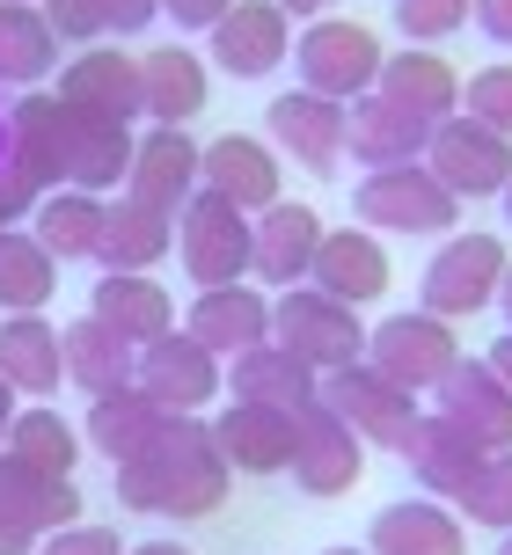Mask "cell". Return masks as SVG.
I'll return each mask as SVG.
<instances>
[{
    "label": "cell",
    "mask_w": 512,
    "mask_h": 555,
    "mask_svg": "<svg viewBox=\"0 0 512 555\" xmlns=\"http://www.w3.org/2000/svg\"><path fill=\"white\" fill-rule=\"evenodd\" d=\"M228 461L213 446V424L205 416H169V431L117 461L111 482H117V504L125 512H154V519H213L220 498H228Z\"/></svg>",
    "instance_id": "1"
},
{
    "label": "cell",
    "mask_w": 512,
    "mask_h": 555,
    "mask_svg": "<svg viewBox=\"0 0 512 555\" xmlns=\"http://www.w3.org/2000/svg\"><path fill=\"white\" fill-rule=\"evenodd\" d=\"M505 263H512L505 234H490V227H455V234H439V249H432L425 278H418V307L439 314V322H469V314L498 307Z\"/></svg>",
    "instance_id": "2"
},
{
    "label": "cell",
    "mask_w": 512,
    "mask_h": 555,
    "mask_svg": "<svg viewBox=\"0 0 512 555\" xmlns=\"http://www.w3.org/2000/svg\"><path fill=\"white\" fill-rule=\"evenodd\" d=\"M271 336H279L308 373H344V365L367 359V322H359V307L330 300V293H315V285L271 293Z\"/></svg>",
    "instance_id": "3"
},
{
    "label": "cell",
    "mask_w": 512,
    "mask_h": 555,
    "mask_svg": "<svg viewBox=\"0 0 512 555\" xmlns=\"http://www.w3.org/2000/svg\"><path fill=\"white\" fill-rule=\"evenodd\" d=\"M351 212L373 234H455L461 197L425 162H402V168H367L351 191Z\"/></svg>",
    "instance_id": "4"
},
{
    "label": "cell",
    "mask_w": 512,
    "mask_h": 555,
    "mask_svg": "<svg viewBox=\"0 0 512 555\" xmlns=\"http://www.w3.org/2000/svg\"><path fill=\"white\" fill-rule=\"evenodd\" d=\"M381 59H388V44H381L367 23H351V15H315V23L293 37L300 88L330 95V103H359V95L381 81Z\"/></svg>",
    "instance_id": "5"
},
{
    "label": "cell",
    "mask_w": 512,
    "mask_h": 555,
    "mask_svg": "<svg viewBox=\"0 0 512 555\" xmlns=\"http://www.w3.org/2000/svg\"><path fill=\"white\" fill-rule=\"evenodd\" d=\"M176 263L199 293L205 285H242L249 278V212L199 183L191 205L176 212Z\"/></svg>",
    "instance_id": "6"
},
{
    "label": "cell",
    "mask_w": 512,
    "mask_h": 555,
    "mask_svg": "<svg viewBox=\"0 0 512 555\" xmlns=\"http://www.w3.org/2000/svg\"><path fill=\"white\" fill-rule=\"evenodd\" d=\"M455 359H461L455 322H439V314H425V307H402V314H388V322L367 330V365L388 373V380L410 388V395H432L439 380H447Z\"/></svg>",
    "instance_id": "7"
},
{
    "label": "cell",
    "mask_w": 512,
    "mask_h": 555,
    "mask_svg": "<svg viewBox=\"0 0 512 555\" xmlns=\"http://www.w3.org/2000/svg\"><path fill=\"white\" fill-rule=\"evenodd\" d=\"M132 380H140L169 416H205L228 395V359H213L191 330H169V336H154V344H140Z\"/></svg>",
    "instance_id": "8"
},
{
    "label": "cell",
    "mask_w": 512,
    "mask_h": 555,
    "mask_svg": "<svg viewBox=\"0 0 512 555\" xmlns=\"http://www.w3.org/2000/svg\"><path fill=\"white\" fill-rule=\"evenodd\" d=\"M285 475H293L308 498H344V490H359V475H367V439L315 395V402L293 410V468Z\"/></svg>",
    "instance_id": "9"
},
{
    "label": "cell",
    "mask_w": 512,
    "mask_h": 555,
    "mask_svg": "<svg viewBox=\"0 0 512 555\" xmlns=\"http://www.w3.org/2000/svg\"><path fill=\"white\" fill-rule=\"evenodd\" d=\"M425 168L461 197V205H476V197H498L512 176V139H498L490 125H476L469 111L439 117L425 139Z\"/></svg>",
    "instance_id": "10"
},
{
    "label": "cell",
    "mask_w": 512,
    "mask_h": 555,
    "mask_svg": "<svg viewBox=\"0 0 512 555\" xmlns=\"http://www.w3.org/2000/svg\"><path fill=\"white\" fill-rule=\"evenodd\" d=\"M205 44H213L205 66H220L228 81H271L293 59V15L279 0H234L228 15L205 29Z\"/></svg>",
    "instance_id": "11"
},
{
    "label": "cell",
    "mask_w": 512,
    "mask_h": 555,
    "mask_svg": "<svg viewBox=\"0 0 512 555\" xmlns=\"http://www.w3.org/2000/svg\"><path fill=\"white\" fill-rule=\"evenodd\" d=\"M322 402H330V410H337L367 446H388V453H396V446L410 439V424L425 416V395L396 388V380H388V373H373L367 359L344 365V373H322Z\"/></svg>",
    "instance_id": "12"
},
{
    "label": "cell",
    "mask_w": 512,
    "mask_h": 555,
    "mask_svg": "<svg viewBox=\"0 0 512 555\" xmlns=\"http://www.w3.org/2000/svg\"><path fill=\"white\" fill-rule=\"evenodd\" d=\"M344 125H351V103H330L315 88H285V95L264 103V139L279 146L285 162H300L308 176H337Z\"/></svg>",
    "instance_id": "13"
},
{
    "label": "cell",
    "mask_w": 512,
    "mask_h": 555,
    "mask_svg": "<svg viewBox=\"0 0 512 555\" xmlns=\"http://www.w3.org/2000/svg\"><path fill=\"white\" fill-rule=\"evenodd\" d=\"M88 504L74 490V475L66 482H44V475H29L23 461H8L0 453V555H37V541L59 527H74Z\"/></svg>",
    "instance_id": "14"
},
{
    "label": "cell",
    "mask_w": 512,
    "mask_h": 555,
    "mask_svg": "<svg viewBox=\"0 0 512 555\" xmlns=\"http://www.w3.org/2000/svg\"><path fill=\"white\" fill-rule=\"evenodd\" d=\"M315 249H322V212L300 205V197H279L249 212V278L264 293H285V285H308Z\"/></svg>",
    "instance_id": "15"
},
{
    "label": "cell",
    "mask_w": 512,
    "mask_h": 555,
    "mask_svg": "<svg viewBox=\"0 0 512 555\" xmlns=\"http://www.w3.org/2000/svg\"><path fill=\"white\" fill-rule=\"evenodd\" d=\"M205 424H213V446H220V461L234 475H285L293 468V410H279V402L228 395Z\"/></svg>",
    "instance_id": "16"
},
{
    "label": "cell",
    "mask_w": 512,
    "mask_h": 555,
    "mask_svg": "<svg viewBox=\"0 0 512 555\" xmlns=\"http://www.w3.org/2000/svg\"><path fill=\"white\" fill-rule=\"evenodd\" d=\"M59 103H66V111H81V117H111V125L146 117L140 59L117 52V44H81V52L59 66Z\"/></svg>",
    "instance_id": "17"
},
{
    "label": "cell",
    "mask_w": 512,
    "mask_h": 555,
    "mask_svg": "<svg viewBox=\"0 0 512 555\" xmlns=\"http://www.w3.org/2000/svg\"><path fill=\"white\" fill-rule=\"evenodd\" d=\"M191 191H199V139H191V125H146L132 139L125 197H140L154 212H183Z\"/></svg>",
    "instance_id": "18"
},
{
    "label": "cell",
    "mask_w": 512,
    "mask_h": 555,
    "mask_svg": "<svg viewBox=\"0 0 512 555\" xmlns=\"http://www.w3.org/2000/svg\"><path fill=\"white\" fill-rule=\"evenodd\" d=\"M279 146L256 132H220L199 146V183L205 191H220L228 205H242V212H264V205H279Z\"/></svg>",
    "instance_id": "19"
},
{
    "label": "cell",
    "mask_w": 512,
    "mask_h": 555,
    "mask_svg": "<svg viewBox=\"0 0 512 555\" xmlns=\"http://www.w3.org/2000/svg\"><path fill=\"white\" fill-rule=\"evenodd\" d=\"M432 410L447 416V424H461L484 453H505L512 446V388L490 373L484 359H455L447 365V380L432 388Z\"/></svg>",
    "instance_id": "20"
},
{
    "label": "cell",
    "mask_w": 512,
    "mask_h": 555,
    "mask_svg": "<svg viewBox=\"0 0 512 555\" xmlns=\"http://www.w3.org/2000/svg\"><path fill=\"white\" fill-rule=\"evenodd\" d=\"M308 285L330 293V300H344V307H373L388 293V249H381V234L373 227H322Z\"/></svg>",
    "instance_id": "21"
},
{
    "label": "cell",
    "mask_w": 512,
    "mask_h": 555,
    "mask_svg": "<svg viewBox=\"0 0 512 555\" xmlns=\"http://www.w3.org/2000/svg\"><path fill=\"white\" fill-rule=\"evenodd\" d=\"M425 139H432V117L402 111L396 95L367 88L351 103V125H344V154L359 168H402V162H425Z\"/></svg>",
    "instance_id": "22"
},
{
    "label": "cell",
    "mask_w": 512,
    "mask_h": 555,
    "mask_svg": "<svg viewBox=\"0 0 512 555\" xmlns=\"http://www.w3.org/2000/svg\"><path fill=\"white\" fill-rule=\"evenodd\" d=\"M183 330L199 336L213 359H234V351H249V344L271 336V293L256 278H242V285H205L199 300H191V314H183Z\"/></svg>",
    "instance_id": "23"
},
{
    "label": "cell",
    "mask_w": 512,
    "mask_h": 555,
    "mask_svg": "<svg viewBox=\"0 0 512 555\" xmlns=\"http://www.w3.org/2000/svg\"><path fill=\"white\" fill-rule=\"evenodd\" d=\"M396 461L410 468L418 498H447V504H455V490L476 475V461H484V446L469 439L461 424H447L439 410H425L418 424H410V439L396 446Z\"/></svg>",
    "instance_id": "24"
},
{
    "label": "cell",
    "mask_w": 512,
    "mask_h": 555,
    "mask_svg": "<svg viewBox=\"0 0 512 555\" xmlns=\"http://www.w3.org/2000/svg\"><path fill=\"white\" fill-rule=\"evenodd\" d=\"M367 555H469V533L447 498H396L373 512Z\"/></svg>",
    "instance_id": "25"
},
{
    "label": "cell",
    "mask_w": 512,
    "mask_h": 555,
    "mask_svg": "<svg viewBox=\"0 0 512 555\" xmlns=\"http://www.w3.org/2000/svg\"><path fill=\"white\" fill-rule=\"evenodd\" d=\"M88 314H95L103 330H117L132 351L176 330L169 285H162V278H146V271H103L95 285H88Z\"/></svg>",
    "instance_id": "26"
},
{
    "label": "cell",
    "mask_w": 512,
    "mask_h": 555,
    "mask_svg": "<svg viewBox=\"0 0 512 555\" xmlns=\"http://www.w3.org/2000/svg\"><path fill=\"white\" fill-rule=\"evenodd\" d=\"M66 103H59V88H23L15 103H8V154L44 183V191H59L66 183Z\"/></svg>",
    "instance_id": "27"
},
{
    "label": "cell",
    "mask_w": 512,
    "mask_h": 555,
    "mask_svg": "<svg viewBox=\"0 0 512 555\" xmlns=\"http://www.w3.org/2000/svg\"><path fill=\"white\" fill-rule=\"evenodd\" d=\"M140 95L154 125H191L213 103V66L191 44H146L140 52Z\"/></svg>",
    "instance_id": "28"
},
{
    "label": "cell",
    "mask_w": 512,
    "mask_h": 555,
    "mask_svg": "<svg viewBox=\"0 0 512 555\" xmlns=\"http://www.w3.org/2000/svg\"><path fill=\"white\" fill-rule=\"evenodd\" d=\"M169 431V410L154 402V395L140 388V380H125V388L111 395H88V424H81V439L103 453V461H132V453H146V446Z\"/></svg>",
    "instance_id": "29"
},
{
    "label": "cell",
    "mask_w": 512,
    "mask_h": 555,
    "mask_svg": "<svg viewBox=\"0 0 512 555\" xmlns=\"http://www.w3.org/2000/svg\"><path fill=\"white\" fill-rule=\"evenodd\" d=\"M169 249H176V212H154L125 191L103 197V242H95L103 271H154Z\"/></svg>",
    "instance_id": "30"
},
{
    "label": "cell",
    "mask_w": 512,
    "mask_h": 555,
    "mask_svg": "<svg viewBox=\"0 0 512 555\" xmlns=\"http://www.w3.org/2000/svg\"><path fill=\"white\" fill-rule=\"evenodd\" d=\"M381 95H396L402 111H418V117H455L461 111V74H455V59L439 52V44H402V52L381 59Z\"/></svg>",
    "instance_id": "31"
},
{
    "label": "cell",
    "mask_w": 512,
    "mask_h": 555,
    "mask_svg": "<svg viewBox=\"0 0 512 555\" xmlns=\"http://www.w3.org/2000/svg\"><path fill=\"white\" fill-rule=\"evenodd\" d=\"M81 424H66L52 402H23V410L8 416V431H0V453L8 461H23L29 475H44V482H66V475L81 468Z\"/></svg>",
    "instance_id": "32"
},
{
    "label": "cell",
    "mask_w": 512,
    "mask_h": 555,
    "mask_svg": "<svg viewBox=\"0 0 512 555\" xmlns=\"http://www.w3.org/2000/svg\"><path fill=\"white\" fill-rule=\"evenodd\" d=\"M132 125H111V117H66V183L88 197H117L125 191V168H132Z\"/></svg>",
    "instance_id": "33"
},
{
    "label": "cell",
    "mask_w": 512,
    "mask_h": 555,
    "mask_svg": "<svg viewBox=\"0 0 512 555\" xmlns=\"http://www.w3.org/2000/svg\"><path fill=\"white\" fill-rule=\"evenodd\" d=\"M59 74V29L37 0H0V88H44Z\"/></svg>",
    "instance_id": "34"
},
{
    "label": "cell",
    "mask_w": 512,
    "mask_h": 555,
    "mask_svg": "<svg viewBox=\"0 0 512 555\" xmlns=\"http://www.w3.org/2000/svg\"><path fill=\"white\" fill-rule=\"evenodd\" d=\"M0 380L15 395H59V380H66L59 322H44V314H0Z\"/></svg>",
    "instance_id": "35"
},
{
    "label": "cell",
    "mask_w": 512,
    "mask_h": 555,
    "mask_svg": "<svg viewBox=\"0 0 512 555\" xmlns=\"http://www.w3.org/2000/svg\"><path fill=\"white\" fill-rule=\"evenodd\" d=\"M228 395L300 410V402H315V395H322V373H308V365L293 359L279 336H264V344H249V351H234V359H228Z\"/></svg>",
    "instance_id": "36"
},
{
    "label": "cell",
    "mask_w": 512,
    "mask_h": 555,
    "mask_svg": "<svg viewBox=\"0 0 512 555\" xmlns=\"http://www.w3.org/2000/svg\"><path fill=\"white\" fill-rule=\"evenodd\" d=\"M29 234L52 249V263H95V242H103V197H88V191H74V183H59V191L37 197Z\"/></svg>",
    "instance_id": "37"
},
{
    "label": "cell",
    "mask_w": 512,
    "mask_h": 555,
    "mask_svg": "<svg viewBox=\"0 0 512 555\" xmlns=\"http://www.w3.org/2000/svg\"><path fill=\"white\" fill-rule=\"evenodd\" d=\"M59 351H66V380L81 395H111L132 380V365H140V351L125 344L117 330H103L95 314H81V322H66L59 330Z\"/></svg>",
    "instance_id": "38"
},
{
    "label": "cell",
    "mask_w": 512,
    "mask_h": 555,
    "mask_svg": "<svg viewBox=\"0 0 512 555\" xmlns=\"http://www.w3.org/2000/svg\"><path fill=\"white\" fill-rule=\"evenodd\" d=\"M59 293V263L29 227H0V314H44Z\"/></svg>",
    "instance_id": "39"
},
{
    "label": "cell",
    "mask_w": 512,
    "mask_h": 555,
    "mask_svg": "<svg viewBox=\"0 0 512 555\" xmlns=\"http://www.w3.org/2000/svg\"><path fill=\"white\" fill-rule=\"evenodd\" d=\"M59 44H111V37H140L162 0H44Z\"/></svg>",
    "instance_id": "40"
},
{
    "label": "cell",
    "mask_w": 512,
    "mask_h": 555,
    "mask_svg": "<svg viewBox=\"0 0 512 555\" xmlns=\"http://www.w3.org/2000/svg\"><path fill=\"white\" fill-rule=\"evenodd\" d=\"M455 512H469V527H490V533H512V446L505 453H484L476 475L455 490Z\"/></svg>",
    "instance_id": "41"
},
{
    "label": "cell",
    "mask_w": 512,
    "mask_h": 555,
    "mask_svg": "<svg viewBox=\"0 0 512 555\" xmlns=\"http://www.w3.org/2000/svg\"><path fill=\"white\" fill-rule=\"evenodd\" d=\"M461 111L476 125H490L498 139H512V59H490V66H476L461 81Z\"/></svg>",
    "instance_id": "42"
},
{
    "label": "cell",
    "mask_w": 512,
    "mask_h": 555,
    "mask_svg": "<svg viewBox=\"0 0 512 555\" xmlns=\"http://www.w3.org/2000/svg\"><path fill=\"white\" fill-rule=\"evenodd\" d=\"M469 8L476 0H396V29L402 44H447L469 29Z\"/></svg>",
    "instance_id": "43"
},
{
    "label": "cell",
    "mask_w": 512,
    "mask_h": 555,
    "mask_svg": "<svg viewBox=\"0 0 512 555\" xmlns=\"http://www.w3.org/2000/svg\"><path fill=\"white\" fill-rule=\"evenodd\" d=\"M37 555H132L117 541V527H95V519H74V527H59L37 541Z\"/></svg>",
    "instance_id": "44"
},
{
    "label": "cell",
    "mask_w": 512,
    "mask_h": 555,
    "mask_svg": "<svg viewBox=\"0 0 512 555\" xmlns=\"http://www.w3.org/2000/svg\"><path fill=\"white\" fill-rule=\"evenodd\" d=\"M37 197H44V183H37L15 154H0V227H23L29 212H37Z\"/></svg>",
    "instance_id": "45"
},
{
    "label": "cell",
    "mask_w": 512,
    "mask_h": 555,
    "mask_svg": "<svg viewBox=\"0 0 512 555\" xmlns=\"http://www.w3.org/2000/svg\"><path fill=\"white\" fill-rule=\"evenodd\" d=\"M228 8H234V0H162V15H169L176 29H199V37H205L213 23H220Z\"/></svg>",
    "instance_id": "46"
},
{
    "label": "cell",
    "mask_w": 512,
    "mask_h": 555,
    "mask_svg": "<svg viewBox=\"0 0 512 555\" xmlns=\"http://www.w3.org/2000/svg\"><path fill=\"white\" fill-rule=\"evenodd\" d=\"M469 23L484 29L490 44H505V52H512V0H476V8H469Z\"/></svg>",
    "instance_id": "47"
},
{
    "label": "cell",
    "mask_w": 512,
    "mask_h": 555,
    "mask_svg": "<svg viewBox=\"0 0 512 555\" xmlns=\"http://www.w3.org/2000/svg\"><path fill=\"white\" fill-rule=\"evenodd\" d=\"M484 365H490V373H498V380L512 388V330H505V336H498V344L484 351Z\"/></svg>",
    "instance_id": "48"
},
{
    "label": "cell",
    "mask_w": 512,
    "mask_h": 555,
    "mask_svg": "<svg viewBox=\"0 0 512 555\" xmlns=\"http://www.w3.org/2000/svg\"><path fill=\"white\" fill-rule=\"evenodd\" d=\"M285 15H300V23H315V15H330V8H337V0H279Z\"/></svg>",
    "instance_id": "49"
},
{
    "label": "cell",
    "mask_w": 512,
    "mask_h": 555,
    "mask_svg": "<svg viewBox=\"0 0 512 555\" xmlns=\"http://www.w3.org/2000/svg\"><path fill=\"white\" fill-rule=\"evenodd\" d=\"M15 410H23V395H15L8 380H0V431H8V416H15Z\"/></svg>",
    "instance_id": "50"
},
{
    "label": "cell",
    "mask_w": 512,
    "mask_h": 555,
    "mask_svg": "<svg viewBox=\"0 0 512 555\" xmlns=\"http://www.w3.org/2000/svg\"><path fill=\"white\" fill-rule=\"evenodd\" d=\"M132 555H191V548H183V541H140Z\"/></svg>",
    "instance_id": "51"
},
{
    "label": "cell",
    "mask_w": 512,
    "mask_h": 555,
    "mask_svg": "<svg viewBox=\"0 0 512 555\" xmlns=\"http://www.w3.org/2000/svg\"><path fill=\"white\" fill-rule=\"evenodd\" d=\"M498 307H505V330H512V263H505V278H498Z\"/></svg>",
    "instance_id": "52"
},
{
    "label": "cell",
    "mask_w": 512,
    "mask_h": 555,
    "mask_svg": "<svg viewBox=\"0 0 512 555\" xmlns=\"http://www.w3.org/2000/svg\"><path fill=\"white\" fill-rule=\"evenodd\" d=\"M498 205H505V227H512V176H505V191H498Z\"/></svg>",
    "instance_id": "53"
},
{
    "label": "cell",
    "mask_w": 512,
    "mask_h": 555,
    "mask_svg": "<svg viewBox=\"0 0 512 555\" xmlns=\"http://www.w3.org/2000/svg\"><path fill=\"white\" fill-rule=\"evenodd\" d=\"M0 117H8V103H0ZM0 154H8V125H0Z\"/></svg>",
    "instance_id": "54"
},
{
    "label": "cell",
    "mask_w": 512,
    "mask_h": 555,
    "mask_svg": "<svg viewBox=\"0 0 512 555\" xmlns=\"http://www.w3.org/2000/svg\"><path fill=\"white\" fill-rule=\"evenodd\" d=\"M498 555H512V533H498Z\"/></svg>",
    "instance_id": "55"
},
{
    "label": "cell",
    "mask_w": 512,
    "mask_h": 555,
    "mask_svg": "<svg viewBox=\"0 0 512 555\" xmlns=\"http://www.w3.org/2000/svg\"><path fill=\"white\" fill-rule=\"evenodd\" d=\"M322 555H367V548H322Z\"/></svg>",
    "instance_id": "56"
},
{
    "label": "cell",
    "mask_w": 512,
    "mask_h": 555,
    "mask_svg": "<svg viewBox=\"0 0 512 555\" xmlns=\"http://www.w3.org/2000/svg\"><path fill=\"white\" fill-rule=\"evenodd\" d=\"M37 8H44V0H37Z\"/></svg>",
    "instance_id": "57"
}]
</instances>
